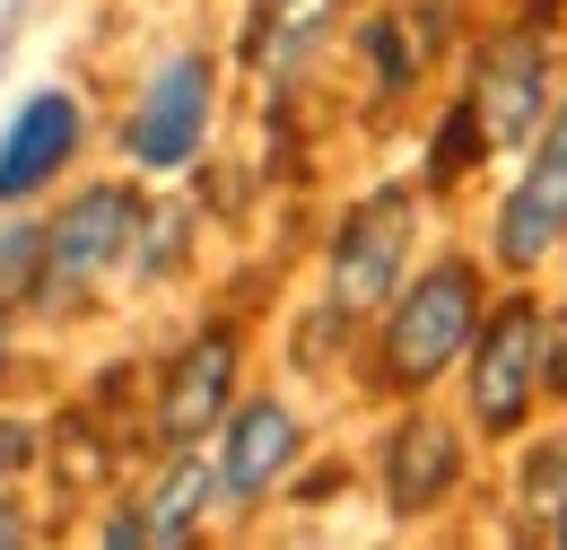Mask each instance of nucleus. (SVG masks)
<instances>
[{"label":"nucleus","instance_id":"obj_1","mask_svg":"<svg viewBox=\"0 0 567 550\" xmlns=\"http://www.w3.org/2000/svg\"><path fill=\"white\" fill-rule=\"evenodd\" d=\"M472 324H481V279H472V263H436V272L393 306V324H384V376H393V385L445 376L454 349L472 342Z\"/></svg>","mask_w":567,"mask_h":550},{"label":"nucleus","instance_id":"obj_2","mask_svg":"<svg viewBox=\"0 0 567 550\" xmlns=\"http://www.w3.org/2000/svg\"><path fill=\"white\" fill-rule=\"evenodd\" d=\"M402 254H411V202H402V193H375V202L341 227V245H332V306H341V315L384 306L393 279H402Z\"/></svg>","mask_w":567,"mask_h":550},{"label":"nucleus","instance_id":"obj_3","mask_svg":"<svg viewBox=\"0 0 567 550\" xmlns=\"http://www.w3.org/2000/svg\"><path fill=\"white\" fill-rule=\"evenodd\" d=\"M542 96H550V53H542V35H533V27L497 35L489 53H481V70H472V114H481V140L515 149V140L542 123Z\"/></svg>","mask_w":567,"mask_h":550},{"label":"nucleus","instance_id":"obj_4","mask_svg":"<svg viewBox=\"0 0 567 550\" xmlns=\"http://www.w3.org/2000/svg\"><path fill=\"white\" fill-rule=\"evenodd\" d=\"M202 123H210V62L202 53H175V62L148 79L141 114H132V157L141 166H184L202 149Z\"/></svg>","mask_w":567,"mask_h":550},{"label":"nucleus","instance_id":"obj_5","mask_svg":"<svg viewBox=\"0 0 567 550\" xmlns=\"http://www.w3.org/2000/svg\"><path fill=\"white\" fill-rule=\"evenodd\" d=\"M533 385H542V315L515 297L481 333V367H472V411H481V428H515V419L533 411Z\"/></svg>","mask_w":567,"mask_h":550},{"label":"nucleus","instance_id":"obj_6","mask_svg":"<svg viewBox=\"0 0 567 550\" xmlns=\"http://www.w3.org/2000/svg\"><path fill=\"white\" fill-rule=\"evenodd\" d=\"M123 236H132V193H79L53 227H44V279L71 297V288H87V279L105 272L114 254H123Z\"/></svg>","mask_w":567,"mask_h":550},{"label":"nucleus","instance_id":"obj_7","mask_svg":"<svg viewBox=\"0 0 567 550\" xmlns=\"http://www.w3.org/2000/svg\"><path fill=\"white\" fill-rule=\"evenodd\" d=\"M567 236V114L559 132L542 140V157H533V175L515 184V202H506V218H497V254L524 272V263H542L550 245Z\"/></svg>","mask_w":567,"mask_h":550},{"label":"nucleus","instance_id":"obj_8","mask_svg":"<svg viewBox=\"0 0 567 550\" xmlns=\"http://www.w3.org/2000/svg\"><path fill=\"white\" fill-rule=\"evenodd\" d=\"M71 140H79L71 96H27L18 123H9V140H0V202H27V193L71 157Z\"/></svg>","mask_w":567,"mask_h":550},{"label":"nucleus","instance_id":"obj_9","mask_svg":"<svg viewBox=\"0 0 567 550\" xmlns=\"http://www.w3.org/2000/svg\"><path fill=\"white\" fill-rule=\"evenodd\" d=\"M227 376H236V333H202V342L175 358V376H166V403H157L166 446H193V437L218 419V403H227Z\"/></svg>","mask_w":567,"mask_h":550},{"label":"nucleus","instance_id":"obj_10","mask_svg":"<svg viewBox=\"0 0 567 550\" xmlns=\"http://www.w3.org/2000/svg\"><path fill=\"white\" fill-rule=\"evenodd\" d=\"M297 455V419L280 403H245L236 428H227V464H218V481L236 489V498H262V489L280 481V464Z\"/></svg>","mask_w":567,"mask_h":550},{"label":"nucleus","instance_id":"obj_11","mask_svg":"<svg viewBox=\"0 0 567 550\" xmlns=\"http://www.w3.org/2000/svg\"><path fill=\"white\" fill-rule=\"evenodd\" d=\"M454 437L436 428V419H411L402 437H393V455H384V489H393V507L402 516H427L445 489H454Z\"/></svg>","mask_w":567,"mask_h":550},{"label":"nucleus","instance_id":"obj_12","mask_svg":"<svg viewBox=\"0 0 567 550\" xmlns=\"http://www.w3.org/2000/svg\"><path fill=\"white\" fill-rule=\"evenodd\" d=\"M323 9H332V0H262V18L245 27V62L254 70H288L315 35H323Z\"/></svg>","mask_w":567,"mask_h":550},{"label":"nucleus","instance_id":"obj_13","mask_svg":"<svg viewBox=\"0 0 567 550\" xmlns=\"http://www.w3.org/2000/svg\"><path fill=\"white\" fill-rule=\"evenodd\" d=\"M202 498H210V472L202 464H175L157 481V498H148V516H141V542H184L193 516H202Z\"/></svg>","mask_w":567,"mask_h":550},{"label":"nucleus","instance_id":"obj_14","mask_svg":"<svg viewBox=\"0 0 567 550\" xmlns=\"http://www.w3.org/2000/svg\"><path fill=\"white\" fill-rule=\"evenodd\" d=\"M524 507H533V516H567V437L524 464Z\"/></svg>","mask_w":567,"mask_h":550},{"label":"nucleus","instance_id":"obj_15","mask_svg":"<svg viewBox=\"0 0 567 550\" xmlns=\"http://www.w3.org/2000/svg\"><path fill=\"white\" fill-rule=\"evenodd\" d=\"M472 140H481V114L463 105V114L436 132V175H463V166H472Z\"/></svg>","mask_w":567,"mask_h":550},{"label":"nucleus","instance_id":"obj_16","mask_svg":"<svg viewBox=\"0 0 567 550\" xmlns=\"http://www.w3.org/2000/svg\"><path fill=\"white\" fill-rule=\"evenodd\" d=\"M367 53H375V70H384V88H402V79H411V44H402V27H375V35H367Z\"/></svg>","mask_w":567,"mask_h":550},{"label":"nucleus","instance_id":"obj_17","mask_svg":"<svg viewBox=\"0 0 567 550\" xmlns=\"http://www.w3.org/2000/svg\"><path fill=\"white\" fill-rule=\"evenodd\" d=\"M542 385H550V394H567V315L550 324V342H542Z\"/></svg>","mask_w":567,"mask_h":550},{"label":"nucleus","instance_id":"obj_18","mask_svg":"<svg viewBox=\"0 0 567 550\" xmlns=\"http://www.w3.org/2000/svg\"><path fill=\"white\" fill-rule=\"evenodd\" d=\"M18 464H27V428H9V419H0V472H18Z\"/></svg>","mask_w":567,"mask_h":550},{"label":"nucleus","instance_id":"obj_19","mask_svg":"<svg viewBox=\"0 0 567 550\" xmlns=\"http://www.w3.org/2000/svg\"><path fill=\"white\" fill-rule=\"evenodd\" d=\"M559 542H567V516H559Z\"/></svg>","mask_w":567,"mask_h":550}]
</instances>
